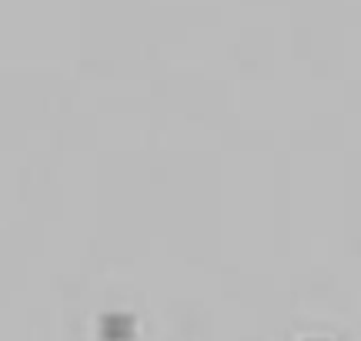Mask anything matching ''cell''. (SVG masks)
Segmentation results:
<instances>
[{
	"label": "cell",
	"mask_w": 361,
	"mask_h": 341,
	"mask_svg": "<svg viewBox=\"0 0 361 341\" xmlns=\"http://www.w3.org/2000/svg\"><path fill=\"white\" fill-rule=\"evenodd\" d=\"M104 338H111V341H124L130 338V331H134V321L124 315H117V318H104Z\"/></svg>",
	"instance_id": "1"
}]
</instances>
